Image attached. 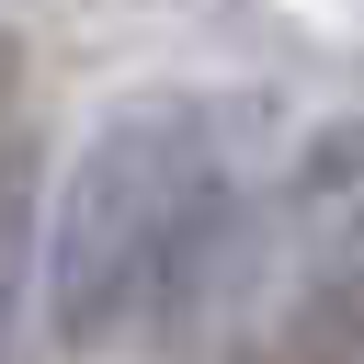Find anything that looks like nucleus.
<instances>
[{
	"instance_id": "1",
	"label": "nucleus",
	"mask_w": 364,
	"mask_h": 364,
	"mask_svg": "<svg viewBox=\"0 0 364 364\" xmlns=\"http://www.w3.org/2000/svg\"><path fill=\"white\" fill-rule=\"evenodd\" d=\"M239 102L205 91H136L102 114L46 205V341L68 364H102L125 341L182 353L250 273V205H239Z\"/></svg>"
},
{
	"instance_id": "2",
	"label": "nucleus",
	"mask_w": 364,
	"mask_h": 364,
	"mask_svg": "<svg viewBox=\"0 0 364 364\" xmlns=\"http://www.w3.org/2000/svg\"><path fill=\"white\" fill-rule=\"evenodd\" d=\"M284 250H296V273L364 262V114H330L296 148V171H284Z\"/></svg>"
},
{
	"instance_id": "3",
	"label": "nucleus",
	"mask_w": 364,
	"mask_h": 364,
	"mask_svg": "<svg viewBox=\"0 0 364 364\" xmlns=\"http://www.w3.org/2000/svg\"><path fill=\"white\" fill-rule=\"evenodd\" d=\"M46 307V148L0 125V364H23V318Z\"/></svg>"
}]
</instances>
